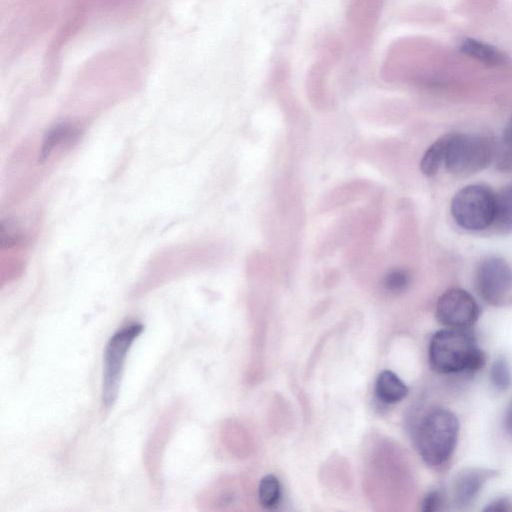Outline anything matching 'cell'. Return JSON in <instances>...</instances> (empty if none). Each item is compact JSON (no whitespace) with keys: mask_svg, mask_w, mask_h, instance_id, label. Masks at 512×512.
I'll return each instance as SVG.
<instances>
[{"mask_svg":"<svg viewBox=\"0 0 512 512\" xmlns=\"http://www.w3.org/2000/svg\"><path fill=\"white\" fill-rule=\"evenodd\" d=\"M428 356L431 368L440 374L473 373L486 361L485 353L469 328L446 327L434 333Z\"/></svg>","mask_w":512,"mask_h":512,"instance_id":"6da1fadb","label":"cell"},{"mask_svg":"<svg viewBox=\"0 0 512 512\" xmlns=\"http://www.w3.org/2000/svg\"><path fill=\"white\" fill-rule=\"evenodd\" d=\"M459 421L450 409L434 407L421 418L416 443L423 461L433 467L446 463L452 456L459 436Z\"/></svg>","mask_w":512,"mask_h":512,"instance_id":"7a4b0ae2","label":"cell"},{"mask_svg":"<svg viewBox=\"0 0 512 512\" xmlns=\"http://www.w3.org/2000/svg\"><path fill=\"white\" fill-rule=\"evenodd\" d=\"M450 211L461 228L468 231L485 230L494 223L496 193L483 184L464 186L454 194Z\"/></svg>","mask_w":512,"mask_h":512,"instance_id":"3957f363","label":"cell"},{"mask_svg":"<svg viewBox=\"0 0 512 512\" xmlns=\"http://www.w3.org/2000/svg\"><path fill=\"white\" fill-rule=\"evenodd\" d=\"M492 142L481 135L453 133L446 135L444 166L458 176L478 173L493 159Z\"/></svg>","mask_w":512,"mask_h":512,"instance_id":"277c9868","label":"cell"},{"mask_svg":"<svg viewBox=\"0 0 512 512\" xmlns=\"http://www.w3.org/2000/svg\"><path fill=\"white\" fill-rule=\"evenodd\" d=\"M140 323H132L115 332L104 350L101 399L103 406L110 409L115 404L122 378L125 361L132 343L143 331Z\"/></svg>","mask_w":512,"mask_h":512,"instance_id":"5b68a950","label":"cell"},{"mask_svg":"<svg viewBox=\"0 0 512 512\" xmlns=\"http://www.w3.org/2000/svg\"><path fill=\"white\" fill-rule=\"evenodd\" d=\"M475 288L481 299L493 307L512 304V268L502 258L483 259L475 272Z\"/></svg>","mask_w":512,"mask_h":512,"instance_id":"8992f818","label":"cell"},{"mask_svg":"<svg viewBox=\"0 0 512 512\" xmlns=\"http://www.w3.org/2000/svg\"><path fill=\"white\" fill-rule=\"evenodd\" d=\"M480 316V308L475 298L461 288H450L438 299L437 320L449 328L468 329Z\"/></svg>","mask_w":512,"mask_h":512,"instance_id":"52a82bcc","label":"cell"},{"mask_svg":"<svg viewBox=\"0 0 512 512\" xmlns=\"http://www.w3.org/2000/svg\"><path fill=\"white\" fill-rule=\"evenodd\" d=\"M496 475V470L481 467H468L457 472L452 482L454 504L460 508L471 505L486 482Z\"/></svg>","mask_w":512,"mask_h":512,"instance_id":"ba28073f","label":"cell"},{"mask_svg":"<svg viewBox=\"0 0 512 512\" xmlns=\"http://www.w3.org/2000/svg\"><path fill=\"white\" fill-rule=\"evenodd\" d=\"M175 422V410L167 412L156 427L145 449V464L150 478L159 482L160 458Z\"/></svg>","mask_w":512,"mask_h":512,"instance_id":"9c48e42d","label":"cell"},{"mask_svg":"<svg viewBox=\"0 0 512 512\" xmlns=\"http://www.w3.org/2000/svg\"><path fill=\"white\" fill-rule=\"evenodd\" d=\"M464 55L486 66L496 67L504 63V55L495 46L475 38H465L459 46Z\"/></svg>","mask_w":512,"mask_h":512,"instance_id":"30bf717a","label":"cell"},{"mask_svg":"<svg viewBox=\"0 0 512 512\" xmlns=\"http://www.w3.org/2000/svg\"><path fill=\"white\" fill-rule=\"evenodd\" d=\"M377 397L388 404L401 401L408 394V388L405 383L392 371H382L376 380Z\"/></svg>","mask_w":512,"mask_h":512,"instance_id":"8fae6325","label":"cell"},{"mask_svg":"<svg viewBox=\"0 0 512 512\" xmlns=\"http://www.w3.org/2000/svg\"><path fill=\"white\" fill-rule=\"evenodd\" d=\"M80 135V129L69 125L59 124L49 130L43 140L41 151L39 154V160L44 161L56 146L60 145L65 141H73Z\"/></svg>","mask_w":512,"mask_h":512,"instance_id":"7c38bea8","label":"cell"},{"mask_svg":"<svg viewBox=\"0 0 512 512\" xmlns=\"http://www.w3.org/2000/svg\"><path fill=\"white\" fill-rule=\"evenodd\" d=\"M493 225L504 232L512 231V184L496 193V213Z\"/></svg>","mask_w":512,"mask_h":512,"instance_id":"4fadbf2b","label":"cell"},{"mask_svg":"<svg viewBox=\"0 0 512 512\" xmlns=\"http://www.w3.org/2000/svg\"><path fill=\"white\" fill-rule=\"evenodd\" d=\"M446 135L433 142L425 151L420 162L422 173L428 177L435 175L444 164Z\"/></svg>","mask_w":512,"mask_h":512,"instance_id":"5bb4252c","label":"cell"},{"mask_svg":"<svg viewBox=\"0 0 512 512\" xmlns=\"http://www.w3.org/2000/svg\"><path fill=\"white\" fill-rule=\"evenodd\" d=\"M281 496V485L278 478L272 474L265 475L259 483L258 499L260 504L271 509L275 507Z\"/></svg>","mask_w":512,"mask_h":512,"instance_id":"9a60e30c","label":"cell"},{"mask_svg":"<svg viewBox=\"0 0 512 512\" xmlns=\"http://www.w3.org/2000/svg\"><path fill=\"white\" fill-rule=\"evenodd\" d=\"M511 371L507 360L504 357H498L493 362L490 369V381L497 391H505L511 384Z\"/></svg>","mask_w":512,"mask_h":512,"instance_id":"2e32d148","label":"cell"},{"mask_svg":"<svg viewBox=\"0 0 512 512\" xmlns=\"http://www.w3.org/2000/svg\"><path fill=\"white\" fill-rule=\"evenodd\" d=\"M410 274L404 269H393L383 278V288L392 294H399L405 291L410 284Z\"/></svg>","mask_w":512,"mask_h":512,"instance_id":"e0dca14e","label":"cell"},{"mask_svg":"<svg viewBox=\"0 0 512 512\" xmlns=\"http://www.w3.org/2000/svg\"><path fill=\"white\" fill-rule=\"evenodd\" d=\"M500 148L499 164L503 169H512V117L504 128Z\"/></svg>","mask_w":512,"mask_h":512,"instance_id":"ac0fdd59","label":"cell"},{"mask_svg":"<svg viewBox=\"0 0 512 512\" xmlns=\"http://www.w3.org/2000/svg\"><path fill=\"white\" fill-rule=\"evenodd\" d=\"M445 502V495L440 490H432L425 495L422 501V510L435 512L442 509Z\"/></svg>","mask_w":512,"mask_h":512,"instance_id":"d6986e66","label":"cell"},{"mask_svg":"<svg viewBox=\"0 0 512 512\" xmlns=\"http://www.w3.org/2000/svg\"><path fill=\"white\" fill-rule=\"evenodd\" d=\"M484 511L489 512H510L512 511V504L506 498H498L493 502L489 503Z\"/></svg>","mask_w":512,"mask_h":512,"instance_id":"ffe728a7","label":"cell"},{"mask_svg":"<svg viewBox=\"0 0 512 512\" xmlns=\"http://www.w3.org/2000/svg\"><path fill=\"white\" fill-rule=\"evenodd\" d=\"M504 428L506 432L512 436V400L504 414Z\"/></svg>","mask_w":512,"mask_h":512,"instance_id":"44dd1931","label":"cell"}]
</instances>
